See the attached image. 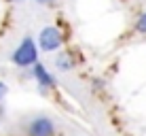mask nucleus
<instances>
[{
  "label": "nucleus",
  "mask_w": 146,
  "mask_h": 136,
  "mask_svg": "<svg viewBox=\"0 0 146 136\" xmlns=\"http://www.w3.org/2000/svg\"><path fill=\"white\" fill-rule=\"evenodd\" d=\"M36 2H40V4H51V2H55V0H36Z\"/></svg>",
  "instance_id": "6e6552de"
},
{
  "label": "nucleus",
  "mask_w": 146,
  "mask_h": 136,
  "mask_svg": "<svg viewBox=\"0 0 146 136\" xmlns=\"http://www.w3.org/2000/svg\"><path fill=\"white\" fill-rule=\"evenodd\" d=\"M57 68L59 70H70V68H72V60H70L68 53H62L57 58Z\"/></svg>",
  "instance_id": "39448f33"
},
{
  "label": "nucleus",
  "mask_w": 146,
  "mask_h": 136,
  "mask_svg": "<svg viewBox=\"0 0 146 136\" xmlns=\"http://www.w3.org/2000/svg\"><path fill=\"white\" fill-rule=\"evenodd\" d=\"M4 94H7V85H4V83H0V100L4 98Z\"/></svg>",
  "instance_id": "0eeeda50"
},
{
  "label": "nucleus",
  "mask_w": 146,
  "mask_h": 136,
  "mask_svg": "<svg viewBox=\"0 0 146 136\" xmlns=\"http://www.w3.org/2000/svg\"><path fill=\"white\" fill-rule=\"evenodd\" d=\"M135 30H138V32H146V13L140 15L138 23H135Z\"/></svg>",
  "instance_id": "423d86ee"
},
{
  "label": "nucleus",
  "mask_w": 146,
  "mask_h": 136,
  "mask_svg": "<svg viewBox=\"0 0 146 136\" xmlns=\"http://www.w3.org/2000/svg\"><path fill=\"white\" fill-rule=\"evenodd\" d=\"M53 134H55V125L47 117H38L28 125V136H53Z\"/></svg>",
  "instance_id": "7ed1b4c3"
},
{
  "label": "nucleus",
  "mask_w": 146,
  "mask_h": 136,
  "mask_svg": "<svg viewBox=\"0 0 146 136\" xmlns=\"http://www.w3.org/2000/svg\"><path fill=\"white\" fill-rule=\"evenodd\" d=\"M13 62L17 66H32L34 62H38V51L32 38H23V43L13 53Z\"/></svg>",
  "instance_id": "f257e3e1"
},
{
  "label": "nucleus",
  "mask_w": 146,
  "mask_h": 136,
  "mask_svg": "<svg viewBox=\"0 0 146 136\" xmlns=\"http://www.w3.org/2000/svg\"><path fill=\"white\" fill-rule=\"evenodd\" d=\"M38 43H40V49L42 51H55V49L62 47L64 38H62V32H59L57 28H44L42 32H40L38 36Z\"/></svg>",
  "instance_id": "f03ea898"
},
{
  "label": "nucleus",
  "mask_w": 146,
  "mask_h": 136,
  "mask_svg": "<svg viewBox=\"0 0 146 136\" xmlns=\"http://www.w3.org/2000/svg\"><path fill=\"white\" fill-rule=\"evenodd\" d=\"M32 66H34V77H36V81H38V85H40V87H42V89L53 87V85H55L53 74H49V72H47V68H44L40 62H34Z\"/></svg>",
  "instance_id": "20e7f679"
},
{
  "label": "nucleus",
  "mask_w": 146,
  "mask_h": 136,
  "mask_svg": "<svg viewBox=\"0 0 146 136\" xmlns=\"http://www.w3.org/2000/svg\"><path fill=\"white\" fill-rule=\"evenodd\" d=\"M13 2H21V0H13Z\"/></svg>",
  "instance_id": "1a4fd4ad"
}]
</instances>
